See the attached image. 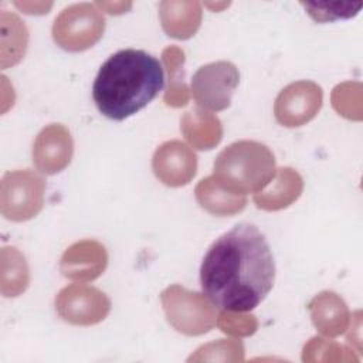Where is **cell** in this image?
<instances>
[{
	"mask_svg": "<svg viewBox=\"0 0 363 363\" xmlns=\"http://www.w3.org/2000/svg\"><path fill=\"white\" fill-rule=\"evenodd\" d=\"M275 282V261L259 228L240 223L220 235L200 265V286L207 299L224 312L257 308Z\"/></svg>",
	"mask_w": 363,
	"mask_h": 363,
	"instance_id": "1",
	"label": "cell"
},
{
	"mask_svg": "<svg viewBox=\"0 0 363 363\" xmlns=\"http://www.w3.org/2000/svg\"><path fill=\"white\" fill-rule=\"evenodd\" d=\"M163 85L159 60L143 50L126 48L101 65L92 85V98L104 116L123 121L152 102Z\"/></svg>",
	"mask_w": 363,
	"mask_h": 363,
	"instance_id": "2",
	"label": "cell"
},
{
	"mask_svg": "<svg viewBox=\"0 0 363 363\" xmlns=\"http://www.w3.org/2000/svg\"><path fill=\"white\" fill-rule=\"evenodd\" d=\"M272 152L259 142L240 140L225 147L214 162V182L235 196L259 193L275 177Z\"/></svg>",
	"mask_w": 363,
	"mask_h": 363,
	"instance_id": "3",
	"label": "cell"
},
{
	"mask_svg": "<svg viewBox=\"0 0 363 363\" xmlns=\"http://www.w3.org/2000/svg\"><path fill=\"white\" fill-rule=\"evenodd\" d=\"M105 28V20L96 4L79 3L62 10L52 26V37L68 51H82L95 44Z\"/></svg>",
	"mask_w": 363,
	"mask_h": 363,
	"instance_id": "4",
	"label": "cell"
},
{
	"mask_svg": "<svg viewBox=\"0 0 363 363\" xmlns=\"http://www.w3.org/2000/svg\"><path fill=\"white\" fill-rule=\"evenodd\" d=\"M240 82V72L233 62L217 61L200 67L191 78V94L203 109L218 112L230 106Z\"/></svg>",
	"mask_w": 363,
	"mask_h": 363,
	"instance_id": "5",
	"label": "cell"
},
{
	"mask_svg": "<svg viewBox=\"0 0 363 363\" xmlns=\"http://www.w3.org/2000/svg\"><path fill=\"white\" fill-rule=\"evenodd\" d=\"M44 182L31 172L6 173L3 177L1 210L14 221L28 220L43 207Z\"/></svg>",
	"mask_w": 363,
	"mask_h": 363,
	"instance_id": "6",
	"label": "cell"
},
{
	"mask_svg": "<svg viewBox=\"0 0 363 363\" xmlns=\"http://www.w3.org/2000/svg\"><path fill=\"white\" fill-rule=\"evenodd\" d=\"M320 105V86L309 81H301L281 91L275 102V116L284 126H301L316 115Z\"/></svg>",
	"mask_w": 363,
	"mask_h": 363,
	"instance_id": "7",
	"label": "cell"
},
{
	"mask_svg": "<svg viewBox=\"0 0 363 363\" xmlns=\"http://www.w3.org/2000/svg\"><path fill=\"white\" fill-rule=\"evenodd\" d=\"M60 315L71 322L89 325L105 318L109 311V301L95 288L71 285L62 289L55 299Z\"/></svg>",
	"mask_w": 363,
	"mask_h": 363,
	"instance_id": "8",
	"label": "cell"
},
{
	"mask_svg": "<svg viewBox=\"0 0 363 363\" xmlns=\"http://www.w3.org/2000/svg\"><path fill=\"white\" fill-rule=\"evenodd\" d=\"M196 155L182 142L162 145L153 156L155 174L167 186H182L196 173Z\"/></svg>",
	"mask_w": 363,
	"mask_h": 363,
	"instance_id": "9",
	"label": "cell"
},
{
	"mask_svg": "<svg viewBox=\"0 0 363 363\" xmlns=\"http://www.w3.org/2000/svg\"><path fill=\"white\" fill-rule=\"evenodd\" d=\"M72 153V140L69 133L61 125L45 128L37 138L33 149V157L38 169L52 174L69 163Z\"/></svg>",
	"mask_w": 363,
	"mask_h": 363,
	"instance_id": "10",
	"label": "cell"
},
{
	"mask_svg": "<svg viewBox=\"0 0 363 363\" xmlns=\"http://www.w3.org/2000/svg\"><path fill=\"white\" fill-rule=\"evenodd\" d=\"M196 197L200 206L213 214H233L245 207V197L235 196L218 186L213 177L203 179L196 187Z\"/></svg>",
	"mask_w": 363,
	"mask_h": 363,
	"instance_id": "11",
	"label": "cell"
},
{
	"mask_svg": "<svg viewBox=\"0 0 363 363\" xmlns=\"http://www.w3.org/2000/svg\"><path fill=\"white\" fill-rule=\"evenodd\" d=\"M160 18L164 31L176 38H180L182 23L194 35L201 20V6L197 1H162L160 3Z\"/></svg>",
	"mask_w": 363,
	"mask_h": 363,
	"instance_id": "12",
	"label": "cell"
},
{
	"mask_svg": "<svg viewBox=\"0 0 363 363\" xmlns=\"http://www.w3.org/2000/svg\"><path fill=\"white\" fill-rule=\"evenodd\" d=\"M306 13L316 23H328L336 20H345L356 16L362 7V1L359 3H302Z\"/></svg>",
	"mask_w": 363,
	"mask_h": 363,
	"instance_id": "13",
	"label": "cell"
}]
</instances>
